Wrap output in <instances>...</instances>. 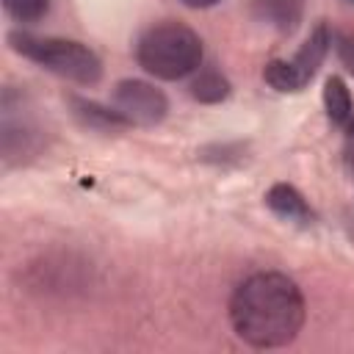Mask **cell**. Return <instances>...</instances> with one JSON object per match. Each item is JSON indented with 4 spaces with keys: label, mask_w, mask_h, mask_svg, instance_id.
Returning <instances> with one entry per match:
<instances>
[{
    "label": "cell",
    "mask_w": 354,
    "mask_h": 354,
    "mask_svg": "<svg viewBox=\"0 0 354 354\" xmlns=\"http://www.w3.org/2000/svg\"><path fill=\"white\" fill-rule=\"evenodd\" d=\"M69 108H72V116L88 127V130H100V133H119L127 124V119L111 105H102V102H94V100H86V97H69Z\"/></svg>",
    "instance_id": "obj_6"
},
{
    "label": "cell",
    "mask_w": 354,
    "mask_h": 354,
    "mask_svg": "<svg viewBox=\"0 0 354 354\" xmlns=\"http://www.w3.org/2000/svg\"><path fill=\"white\" fill-rule=\"evenodd\" d=\"M113 108L127 119L130 127H155L169 113L166 94L147 80H119L113 88Z\"/></svg>",
    "instance_id": "obj_5"
},
{
    "label": "cell",
    "mask_w": 354,
    "mask_h": 354,
    "mask_svg": "<svg viewBox=\"0 0 354 354\" xmlns=\"http://www.w3.org/2000/svg\"><path fill=\"white\" fill-rule=\"evenodd\" d=\"M329 47H332V30L321 22L313 28L307 41L296 50V55L290 61L274 58L266 64V69H263L266 83L277 91H301L313 80V75L318 72L324 58L329 55Z\"/></svg>",
    "instance_id": "obj_4"
},
{
    "label": "cell",
    "mask_w": 354,
    "mask_h": 354,
    "mask_svg": "<svg viewBox=\"0 0 354 354\" xmlns=\"http://www.w3.org/2000/svg\"><path fill=\"white\" fill-rule=\"evenodd\" d=\"M351 163H354V147H351Z\"/></svg>",
    "instance_id": "obj_15"
},
{
    "label": "cell",
    "mask_w": 354,
    "mask_h": 354,
    "mask_svg": "<svg viewBox=\"0 0 354 354\" xmlns=\"http://www.w3.org/2000/svg\"><path fill=\"white\" fill-rule=\"evenodd\" d=\"M304 296L299 285L279 271L246 277L230 299V324L235 335L254 348H279L296 340L304 326Z\"/></svg>",
    "instance_id": "obj_1"
},
{
    "label": "cell",
    "mask_w": 354,
    "mask_h": 354,
    "mask_svg": "<svg viewBox=\"0 0 354 354\" xmlns=\"http://www.w3.org/2000/svg\"><path fill=\"white\" fill-rule=\"evenodd\" d=\"M191 97L205 102V105H216V102L230 97V80L216 69H202L191 80Z\"/></svg>",
    "instance_id": "obj_10"
},
{
    "label": "cell",
    "mask_w": 354,
    "mask_h": 354,
    "mask_svg": "<svg viewBox=\"0 0 354 354\" xmlns=\"http://www.w3.org/2000/svg\"><path fill=\"white\" fill-rule=\"evenodd\" d=\"M346 138H348V144L354 147V119L346 122Z\"/></svg>",
    "instance_id": "obj_14"
},
{
    "label": "cell",
    "mask_w": 354,
    "mask_h": 354,
    "mask_svg": "<svg viewBox=\"0 0 354 354\" xmlns=\"http://www.w3.org/2000/svg\"><path fill=\"white\" fill-rule=\"evenodd\" d=\"M8 44L14 53L22 58L33 61L36 66L72 80L77 86H97L102 77V61L94 50L75 39H61V36H36L28 30H11Z\"/></svg>",
    "instance_id": "obj_3"
},
{
    "label": "cell",
    "mask_w": 354,
    "mask_h": 354,
    "mask_svg": "<svg viewBox=\"0 0 354 354\" xmlns=\"http://www.w3.org/2000/svg\"><path fill=\"white\" fill-rule=\"evenodd\" d=\"M180 3L188 6V8H210V6H216L221 0H180Z\"/></svg>",
    "instance_id": "obj_13"
},
{
    "label": "cell",
    "mask_w": 354,
    "mask_h": 354,
    "mask_svg": "<svg viewBox=\"0 0 354 354\" xmlns=\"http://www.w3.org/2000/svg\"><path fill=\"white\" fill-rule=\"evenodd\" d=\"M335 47H337L340 61L348 66V72H354V36H351V33H340V36L335 39Z\"/></svg>",
    "instance_id": "obj_12"
},
{
    "label": "cell",
    "mask_w": 354,
    "mask_h": 354,
    "mask_svg": "<svg viewBox=\"0 0 354 354\" xmlns=\"http://www.w3.org/2000/svg\"><path fill=\"white\" fill-rule=\"evenodd\" d=\"M324 108H326V116L335 124H346L351 119L354 102H351V91H348L343 77H337V75L326 77V83H324Z\"/></svg>",
    "instance_id": "obj_9"
},
{
    "label": "cell",
    "mask_w": 354,
    "mask_h": 354,
    "mask_svg": "<svg viewBox=\"0 0 354 354\" xmlns=\"http://www.w3.org/2000/svg\"><path fill=\"white\" fill-rule=\"evenodd\" d=\"M266 205L271 207V213H277L285 221L293 224H313V207L307 205V199L288 183H274L266 191Z\"/></svg>",
    "instance_id": "obj_7"
},
{
    "label": "cell",
    "mask_w": 354,
    "mask_h": 354,
    "mask_svg": "<svg viewBox=\"0 0 354 354\" xmlns=\"http://www.w3.org/2000/svg\"><path fill=\"white\" fill-rule=\"evenodd\" d=\"M3 8L17 22H39L47 14L50 0H3Z\"/></svg>",
    "instance_id": "obj_11"
},
{
    "label": "cell",
    "mask_w": 354,
    "mask_h": 354,
    "mask_svg": "<svg viewBox=\"0 0 354 354\" xmlns=\"http://www.w3.org/2000/svg\"><path fill=\"white\" fill-rule=\"evenodd\" d=\"M136 61L158 80H180L199 69L202 39L183 22H158L138 39Z\"/></svg>",
    "instance_id": "obj_2"
},
{
    "label": "cell",
    "mask_w": 354,
    "mask_h": 354,
    "mask_svg": "<svg viewBox=\"0 0 354 354\" xmlns=\"http://www.w3.org/2000/svg\"><path fill=\"white\" fill-rule=\"evenodd\" d=\"M254 11L260 19L274 25L282 33H293L304 14V0H254Z\"/></svg>",
    "instance_id": "obj_8"
}]
</instances>
